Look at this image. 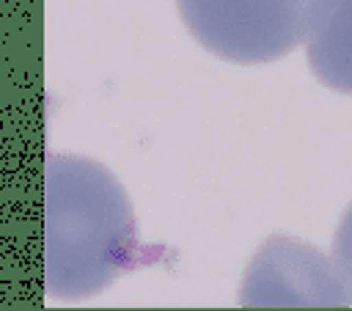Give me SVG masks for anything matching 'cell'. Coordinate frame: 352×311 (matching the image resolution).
<instances>
[{"instance_id":"1","label":"cell","mask_w":352,"mask_h":311,"mask_svg":"<svg viewBox=\"0 0 352 311\" xmlns=\"http://www.w3.org/2000/svg\"><path fill=\"white\" fill-rule=\"evenodd\" d=\"M44 289L52 297H91L138 259V228L116 176L74 154L44 162Z\"/></svg>"},{"instance_id":"2","label":"cell","mask_w":352,"mask_h":311,"mask_svg":"<svg viewBox=\"0 0 352 311\" xmlns=\"http://www.w3.org/2000/svg\"><path fill=\"white\" fill-rule=\"evenodd\" d=\"M190 33L234 63H267L302 44L308 0H176Z\"/></svg>"},{"instance_id":"3","label":"cell","mask_w":352,"mask_h":311,"mask_svg":"<svg viewBox=\"0 0 352 311\" xmlns=\"http://www.w3.org/2000/svg\"><path fill=\"white\" fill-rule=\"evenodd\" d=\"M239 303L264 308H341L349 305V297L330 256L302 239L272 234L248 264Z\"/></svg>"},{"instance_id":"5","label":"cell","mask_w":352,"mask_h":311,"mask_svg":"<svg viewBox=\"0 0 352 311\" xmlns=\"http://www.w3.org/2000/svg\"><path fill=\"white\" fill-rule=\"evenodd\" d=\"M333 261H336V270L344 281V289H346V297H349V305H352V204L346 206V212H344V217L336 228Z\"/></svg>"},{"instance_id":"4","label":"cell","mask_w":352,"mask_h":311,"mask_svg":"<svg viewBox=\"0 0 352 311\" xmlns=\"http://www.w3.org/2000/svg\"><path fill=\"white\" fill-rule=\"evenodd\" d=\"M302 44L314 74L352 94V0H308Z\"/></svg>"}]
</instances>
